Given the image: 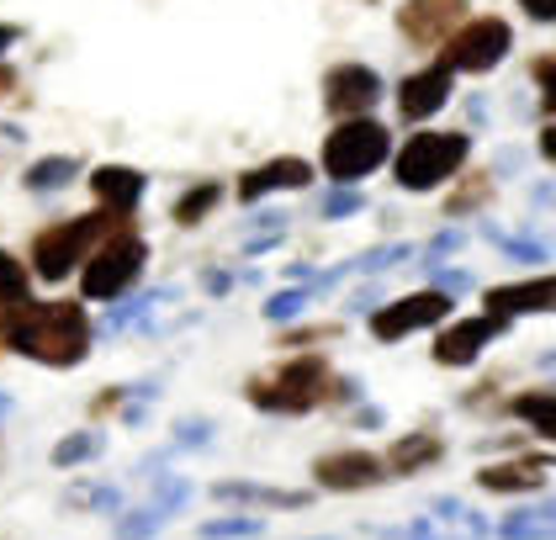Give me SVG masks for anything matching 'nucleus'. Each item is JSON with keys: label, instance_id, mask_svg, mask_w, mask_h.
<instances>
[{"label": "nucleus", "instance_id": "1", "mask_svg": "<svg viewBox=\"0 0 556 540\" xmlns=\"http://www.w3.org/2000/svg\"><path fill=\"white\" fill-rule=\"evenodd\" d=\"M96 350V318L86 297H38L11 324H0V355L33 361L48 372H75Z\"/></svg>", "mask_w": 556, "mask_h": 540}, {"label": "nucleus", "instance_id": "2", "mask_svg": "<svg viewBox=\"0 0 556 540\" xmlns=\"http://www.w3.org/2000/svg\"><path fill=\"white\" fill-rule=\"evenodd\" d=\"M366 387L355 376H340L329 366V355L318 350H298L276 366H265L244 381V403L255 414H270V418H302V414H318V409H344L355 403Z\"/></svg>", "mask_w": 556, "mask_h": 540}, {"label": "nucleus", "instance_id": "3", "mask_svg": "<svg viewBox=\"0 0 556 540\" xmlns=\"http://www.w3.org/2000/svg\"><path fill=\"white\" fill-rule=\"evenodd\" d=\"M117 223H128V217H112V212H101V208L43 223V228L27 239V271H33V281L64 287L70 276H80V265L90 260V250H96Z\"/></svg>", "mask_w": 556, "mask_h": 540}, {"label": "nucleus", "instance_id": "4", "mask_svg": "<svg viewBox=\"0 0 556 540\" xmlns=\"http://www.w3.org/2000/svg\"><path fill=\"white\" fill-rule=\"evenodd\" d=\"M471 160V133L462 127H419L403 149H392V186L408 197H429L451 186Z\"/></svg>", "mask_w": 556, "mask_h": 540}, {"label": "nucleus", "instance_id": "5", "mask_svg": "<svg viewBox=\"0 0 556 540\" xmlns=\"http://www.w3.org/2000/svg\"><path fill=\"white\" fill-rule=\"evenodd\" d=\"M143 271H149V239H143L138 217H128V223H117V228L90 250L86 265H80V297H86V302H123V297L143 281Z\"/></svg>", "mask_w": 556, "mask_h": 540}, {"label": "nucleus", "instance_id": "6", "mask_svg": "<svg viewBox=\"0 0 556 540\" xmlns=\"http://www.w3.org/2000/svg\"><path fill=\"white\" fill-rule=\"evenodd\" d=\"M387 160H392V133L377 117L334 123L324 133V149H318V169L329 175V186H344V191H355L361 180H371Z\"/></svg>", "mask_w": 556, "mask_h": 540}, {"label": "nucleus", "instance_id": "7", "mask_svg": "<svg viewBox=\"0 0 556 540\" xmlns=\"http://www.w3.org/2000/svg\"><path fill=\"white\" fill-rule=\"evenodd\" d=\"M514 48V27L504 16H467L451 38L440 42V64L451 75H488L509 59Z\"/></svg>", "mask_w": 556, "mask_h": 540}, {"label": "nucleus", "instance_id": "8", "mask_svg": "<svg viewBox=\"0 0 556 540\" xmlns=\"http://www.w3.org/2000/svg\"><path fill=\"white\" fill-rule=\"evenodd\" d=\"M451 318H456V297L440 287H419V291H408V297H392L382 307H371L366 329H371L377 344H397V339H408V334L440 329V324H451Z\"/></svg>", "mask_w": 556, "mask_h": 540}, {"label": "nucleus", "instance_id": "9", "mask_svg": "<svg viewBox=\"0 0 556 540\" xmlns=\"http://www.w3.org/2000/svg\"><path fill=\"white\" fill-rule=\"evenodd\" d=\"M509 324L504 318H493V313H471V318H451V324H440L434 329V344H429V361L434 366H445V372H467L482 361V350L493 344V339H504Z\"/></svg>", "mask_w": 556, "mask_h": 540}, {"label": "nucleus", "instance_id": "10", "mask_svg": "<svg viewBox=\"0 0 556 540\" xmlns=\"http://www.w3.org/2000/svg\"><path fill=\"white\" fill-rule=\"evenodd\" d=\"M392 482L387 477V461L366 445H340V451H324L313 456V488L318 493H371Z\"/></svg>", "mask_w": 556, "mask_h": 540}, {"label": "nucleus", "instance_id": "11", "mask_svg": "<svg viewBox=\"0 0 556 540\" xmlns=\"http://www.w3.org/2000/svg\"><path fill=\"white\" fill-rule=\"evenodd\" d=\"M382 101V75L371 64H355L344 59L324 75V112L334 123H355V117H371V106Z\"/></svg>", "mask_w": 556, "mask_h": 540}, {"label": "nucleus", "instance_id": "12", "mask_svg": "<svg viewBox=\"0 0 556 540\" xmlns=\"http://www.w3.org/2000/svg\"><path fill=\"white\" fill-rule=\"evenodd\" d=\"M482 313L493 318H546L556 313V271H541V276H525V281H498V287L482 291Z\"/></svg>", "mask_w": 556, "mask_h": 540}, {"label": "nucleus", "instance_id": "13", "mask_svg": "<svg viewBox=\"0 0 556 540\" xmlns=\"http://www.w3.org/2000/svg\"><path fill=\"white\" fill-rule=\"evenodd\" d=\"M467 22V0H403L397 5V33L408 48H440Z\"/></svg>", "mask_w": 556, "mask_h": 540}, {"label": "nucleus", "instance_id": "14", "mask_svg": "<svg viewBox=\"0 0 556 540\" xmlns=\"http://www.w3.org/2000/svg\"><path fill=\"white\" fill-rule=\"evenodd\" d=\"M451 96H456V75L434 59L425 70L403 75V85H397V117H403V123H429L434 112L451 106Z\"/></svg>", "mask_w": 556, "mask_h": 540}, {"label": "nucleus", "instance_id": "15", "mask_svg": "<svg viewBox=\"0 0 556 540\" xmlns=\"http://www.w3.org/2000/svg\"><path fill=\"white\" fill-rule=\"evenodd\" d=\"M313 186V165L302 160V154H276V160H265V165L244 169L239 180H233V197L239 202H265V197H276V191H307Z\"/></svg>", "mask_w": 556, "mask_h": 540}, {"label": "nucleus", "instance_id": "16", "mask_svg": "<svg viewBox=\"0 0 556 540\" xmlns=\"http://www.w3.org/2000/svg\"><path fill=\"white\" fill-rule=\"evenodd\" d=\"M143 191H149V175H143V169H132V165L90 169V197H96V208L112 212V217H138Z\"/></svg>", "mask_w": 556, "mask_h": 540}, {"label": "nucleus", "instance_id": "17", "mask_svg": "<svg viewBox=\"0 0 556 540\" xmlns=\"http://www.w3.org/2000/svg\"><path fill=\"white\" fill-rule=\"evenodd\" d=\"M546 466L552 456H509L493 461V466H477V488L493 493V499H519V493H541L546 488Z\"/></svg>", "mask_w": 556, "mask_h": 540}, {"label": "nucleus", "instance_id": "18", "mask_svg": "<svg viewBox=\"0 0 556 540\" xmlns=\"http://www.w3.org/2000/svg\"><path fill=\"white\" fill-rule=\"evenodd\" d=\"M445 451H451V445H445L440 429H408V435H397L382 451L387 477H425V472H434V466L445 461Z\"/></svg>", "mask_w": 556, "mask_h": 540}, {"label": "nucleus", "instance_id": "19", "mask_svg": "<svg viewBox=\"0 0 556 540\" xmlns=\"http://www.w3.org/2000/svg\"><path fill=\"white\" fill-rule=\"evenodd\" d=\"M498 414L514 418V424H525L535 440H552L556 445V387H519Z\"/></svg>", "mask_w": 556, "mask_h": 540}, {"label": "nucleus", "instance_id": "20", "mask_svg": "<svg viewBox=\"0 0 556 540\" xmlns=\"http://www.w3.org/2000/svg\"><path fill=\"white\" fill-rule=\"evenodd\" d=\"M217 503H239V508H307L313 493H292V488H265V482H213Z\"/></svg>", "mask_w": 556, "mask_h": 540}, {"label": "nucleus", "instance_id": "21", "mask_svg": "<svg viewBox=\"0 0 556 540\" xmlns=\"http://www.w3.org/2000/svg\"><path fill=\"white\" fill-rule=\"evenodd\" d=\"M27 302H38L33 297V271H27V260L11 250H0V324H11Z\"/></svg>", "mask_w": 556, "mask_h": 540}, {"label": "nucleus", "instance_id": "22", "mask_svg": "<svg viewBox=\"0 0 556 540\" xmlns=\"http://www.w3.org/2000/svg\"><path fill=\"white\" fill-rule=\"evenodd\" d=\"M223 197H228V191H223V180H197V186H186V191L170 202V223L175 228H202V223L217 212Z\"/></svg>", "mask_w": 556, "mask_h": 540}, {"label": "nucleus", "instance_id": "23", "mask_svg": "<svg viewBox=\"0 0 556 540\" xmlns=\"http://www.w3.org/2000/svg\"><path fill=\"white\" fill-rule=\"evenodd\" d=\"M493 202V175L488 169H462L445 191V217H471Z\"/></svg>", "mask_w": 556, "mask_h": 540}, {"label": "nucleus", "instance_id": "24", "mask_svg": "<svg viewBox=\"0 0 556 540\" xmlns=\"http://www.w3.org/2000/svg\"><path fill=\"white\" fill-rule=\"evenodd\" d=\"M75 175H80V160H70V154H48V160H33V165L22 169V186H27L33 197H53V191H64Z\"/></svg>", "mask_w": 556, "mask_h": 540}, {"label": "nucleus", "instance_id": "25", "mask_svg": "<svg viewBox=\"0 0 556 540\" xmlns=\"http://www.w3.org/2000/svg\"><path fill=\"white\" fill-rule=\"evenodd\" d=\"M498 536H504V540H556V503L509 514V519L498 525Z\"/></svg>", "mask_w": 556, "mask_h": 540}, {"label": "nucleus", "instance_id": "26", "mask_svg": "<svg viewBox=\"0 0 556 540\" xmlns=\"http://www.w3.org/2000/svg\"><path fill=\"white\" fill-rule=\"evenodd\" d=\"M101 429H75V435H64L53 451H48V461L59 466V472H75V466H86V461H96L101 456Z\"/></svg>", "mask_w": 556, "mask_h": 540}, {"label": "nucleus", "instance_id": "27", "mask_svg": "<svg viewBox=\"0 0 556 540\" xmlns=\"http://www.w3.org/2000/svg\"><path fill=\"white\" fill-rule=\"evenodd\" d=\"M265 530V519L260 514H228V519H207V525H197V536L202 540H244V536H260Z\"/></svg>", "mask_w": 556, "mask_h": 540}, {"label": "nucleus", "instance_id": "28", "mask_svg": "<svg viewBox=\"0 0 556 540\" xmlns=\"http://www.w3.org/2000/svg\"><path fill=\"white\" fill-rule=\"evenodd\" d=\"M165 519H170V514H165V508H154V503H149V508H128V514L112 525V536L117 540H149Z\"/></svg>", "mask_w": 556, "mask_h": 540}, {"label": "nucleus", "instance_id": "29", "mask_svg": "<svg viewBox=\"0 0 556 540\" xmlns=\"http://www.w3.org/2000/svg\"><path fill=\"white\" fill-rule=\"evenodd\" d=\"M324 339H340V324H302V329H287L276 339V350L298 355V350H313V344H324Z\"/></svg>", "mask_w": 556, "mask_h": 540}, {"label": "nucleus", "instance_id": "30", "mask_svg": "<svg viewBox=\"0 0 556 540\" xmlns=\"http://www.w3.org/2000/svg\"><path fill=\"white\" fill-rule=\"evenodd\" d=\"M530 75H535V90H541V112L556 117V53H541L530 64Z\"/></svg>", "mask_w": 556, "mask_h": 540}, {"label": "nucleus", "instance_id": "31", "mask_svg": "<svg viewBox=\"0 0 556 540\" xmlns=\"http://www.w3.org/2000/svg\"><path fill=\"white\" fill-rule=\"evenodd\" d=\"M361 208H366V197H361V191H344V186H334V191H329V197L318 202V217H329V223H344L350 212H361Z\"/></svg>", "mask_w": 556, "mask_h": 540}, {"label": "nucleus", "instance_id": "32", "mask_svg": "<svg viewBox=\"0 0 556 540\" xmlns=\"http://www.w3.org/2000/svg\"><path fill=\"white\" fill-rule=\"evenodd\" d=\"M298 313H307V291H298V287L276 291V297L265 302V318H270V324H292Z\"/></svg>", "mask_w": 556, "mask_h": 540}, {"label": "nucleus", "instance_id": "33", "mask_svg": "<svg viewBox=\"0 0 556 540\" xmlns=\"http://www.w3.org/2000/svg\"><path fill=\"white\" fill-rule=\"evenodd\" d=\"M123 403H128V392H123V387H112V392H101V398H96V403H90V418L123 414Z\"/></svg>", "mask_w": 556, "mask_h": 540}, {"label": "nucleus", "instance_id": "34", "mask_svg": "<svg viewBox=\"0 0 556 540\" xmlns=\"http://www.w3.org/2000/svg\"><path fill=\"white\" fill-rule=\"evenodd\" d=\"M429 287H440V291H451V297H456V291L471 287V276L467 271H434V281H429Z\"/></svg>", "mask_w": 556, "mask_h": 540}, {"label": "nucleus", "instance_id": "35", "mask_svg": "<svg viewBox=\"0 0 556 540\" xmlns=\"http://www.w3.org/2000/svg\"><path fill=\"white\" fill-rule=\"evenodd\" d=\"M535 149H541V160L556 169V117L546 127H541V138H535Z\"/></svg>", "mask_w": 556, "mask_h": 540}, {"label": "nucleus", "instance_id": "36", "mask_svg": "<svg viewBox=\"0 0 556 540\" xmlns=\"http://www.w3.org/2000/svg\"><path fill=\"white\" fill-rule=\"evenodd\" d=\"M525 5V16H535V22H556V0H519Z\"/></svg>", "mask_w": 556, "mask_h": 540}, {"label": "nucleus", "instance_id": "37", "mask_svg": "<svg viewBox=\"0 0 556 540\" xmlns=\"http://www.w3.org/2000/svg\"><path fill=\"white\" fill-rule=\"evenodd\" d=\"M16 38H22V27H16V22H0V64H5V48Z\"/></svg>", "mask_w": 556, "mask_h": 540}, {"label": "nucleus", "instance_id": "38", "mask_svg": "<svg viewBox=\"0 0 556 540\" xmlns=\"http://www.w3.org/2000/svg\"><path fill=\"white\" fill-rule=\"evenodd\" d=\"M16 70H11V64H0V101H5V96H16Z\"/></svg>", "mask_w": 556, "mask_h": 540}, {"label": "nucleus", "instance_id": "39", "mask_svg": "<svg viewBox=\"0 0 556 540\" xmlns=\"http://www.w3.org/2000/svg\"><path fill=\"white\" fill-rule=\"evenodd\" d=\"M191 440L202 445L207 440V424H180V445H191Z\"/></svg>", "mask_w": 556, "mask_h": 540}, {"label": "nucleus", "instance_id": "40", "mask_svg": "<svg viewBox=\"0 0 556 540\" xmlns=\"http://www.w3.org/2000/svg\"><path fill=\"white\" fill-rule=\"evenodd\" d=\"M0 414H11V398H5V392H0Z\"/></svg>", "mask_w": 556, "mask_h": 540}]
</instances>
